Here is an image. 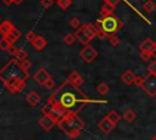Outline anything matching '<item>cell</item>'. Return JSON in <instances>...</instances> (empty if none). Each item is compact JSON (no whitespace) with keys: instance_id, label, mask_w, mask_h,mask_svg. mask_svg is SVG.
I'll return each mask as SVG.
<instances>
[{"instance_id":"36","label":"cell","mask_w":156,"mask_h":140,"mask_svg":"<svg viewBox=\"0 0 156 140\" xmlns=\"http://www.w3.org/2000/svg\"><path fill=\"white\" fill-rule=\"evenodd\" d=\"M102 1L106 2V4H108V5H111L112 7H116L121 2V0H102Z\"/></svg>"},{"instance_id":"7","label":"cell","mask_w":156,"mask_h":140,"mask_svg":"<svg viewBox=\"0 0 156 140\" xmlns=\"http://www.w3.org/2000/svg\"><path fill=\"white\" fill-rule=\"evenodd\" d=\"M79 56L80 58L87 62V63H91L98 56H99V52L96 51L95 47H93L91 45H84V47L79 51Z\"/></svg>"},{"instance_id":"4","label":"cell","mask_w":156,"mask_h":140,"mask_svg":"<svg viewBox=\"0 0 156 140\" xmlns=\"http://www.w3.org/2000/svg\"><path fill=\"white\" fill-rule=\"evenodd\" d=\"M95 26L100 27L108 37L112 34H117V32L123 27V22L121 21L119 17L111 15L106 17H101L95 21Z\"/></svg>"},{"instance_id":"22","label":"cell","mask_w":156,"mask_h":140,"mask_svg":"<svg viewBox=\"0 0 156 140\" xmlns=\"http://www.w3.org/2000/svg\"><path fill=\"white\" fill-rule=\"evenodd\" d=\"M96 91H98L100 95L105 96V95L108 94L110 88H108V85H107L106 83H100V84H98V86H96Z\"/></svg>"},{"instance_id":"19","label":"cell","mask_w":156,"mask_h":140,"mask_svg":"<svg viewBox=\"0 0 156 140\" xmlns=\"http://www.w3.org/2000/svg\"><path fill=\"white\" fill-rule=\"evenodd\" d=\"M135 118H136V114H135V112H134L133 110L127 108V110L124 111V113H123V119H124L127 123H132Z\"/></svg>"},{"instance_id":"25","label":"cell","mask_w":156,"mask_h":140,"mask_svg":"<svg viewBox=\"0 0 156 140\" xmlns=\"http://www.w3.org/2000/svg\"><path fill=\"white\" fill-rule=\"evenodd\" d=\"M76 40H77V38H76L74 33H73V34H72V33H68V34H66V35L63 37V43L67 44V45H73Z\"/></svg>"},{"instance_id":"11","label":"cell","mask_w":156,"mask_h":140,"mask_svg":"<svg viewBox=\"0 0 156 140\" xmlns=\"http://www.w3.org/2000/svg\"><path fill=\"white\" fill-rule=\"evenodd\" d=\"M41 112H43V114H45V116H49V117H51L52 119H55L56 122H58L60 119H61V114L56 111V110H54L51 106H49L48 103H45L43 107H41Z\"/></svg>"},{"instance_id":"6","label":"cell","mask_w":156,"mask_h":140,"mask_svg":"<svg viewBox=\"0 0 156 140\" xmlns=\"http://www.w3.org/2000/svg\"><path fill=\"white\" fill-rule=\"evenodd\" d=\"M134 85L140 86L150 97L156 96V74L147 73L145 77H136Z\"/></svg>"},{"instance_id":"29","label":"cell","mask_w":156,"mask_h":140,"mask_svg":"<svg viewBox=\"0 0 156 140\" xmlns=\"http://www.w3.org/2000/svg\"><path fill=\"white\" fill-rule=\"evenodd\" d=\"M69 24H71V27L74 28V29H78V28L82 26V24H80V19H79L78 17H72L71 21H69Z\"/></svg>"},{"instance_id":"10","label":"cell","mask_w":156,"mask_h":140,"mask_svg":"<svg viewBox=\"0 0 156 140\" xmlns=\"http://www.w3.org/2000/svg\"><path fill=\"white\" fill-rule=\"evenodd\" d=\"M55 124H57V122H56L55 119H52L51 117L45 116V114H43V117L39 119V125H40L41 129L45 130V131H50V130L54 128Z\"/></svg>"},{"instance_id":"15","label":"cell","mask_w":156,"mask_h":140,"mask_svg":"<svg viewBox=\"0 0 156 140\" xmlns=\"http://www.w3.org/2000/svg\"><path fill=\"white\" fill-rule=\"evenodd\" d=\"M135 79H136V75H135V74L133 73V71H130V69L126 71V72L121 75V80H122L124 84H127V85L134 84V83H135Z\"/></svg>"},{"instance_id":"38","label":"cell","mask_w":156,"mask_h":140,"mask_svg":"<svg viewBox=\"0 0 156 140\" xmlns=\"http://www.w3.org/2000/svg\"><path fill=\"white\" fill-rule=\"evenodd\" d=\"M150 54H151V57H152V58H156V45H155V47L150 51Z\"/></svg>"},{"instance_id":"26","label":"cell","mask_w":156,"mask_h":140,"mask_svg":"<svg viewBox=\"0 0 156 140\" xmlns=\"http://www.w3.org/2000/svg\"><path fill=\"white\" fill-rule=\"evenodd\" d=\"M106 116H107V117H108V118H110V119H111V121H112L115 124H117V123L119 122V119H121L119 114H118V113H117L115 110H111V111H110V112H108Z\"/></svg>"},{"instance_id":"20","label":"cell","mask_w":156,"mask_h":140,"mask_svg":"<svg viewBox=\"0 0 156 140\" xmlns=\"http://www.w3.org/2000/svg\"><path fill=\"white\" fill-rule=\"evenodd\" d=\"M143 10L145 12H147V13H151V12H154L156 10V4L152 0H146L144 2V5H143Z\"/></svg>"},{"instance_id":"28","label":"cell","mask_w":156,"mask_h":140,"mask_svg":"<svg viewBox=\"0 0 156 140\" xmlns=\"http://www.w3.org/2000/svg\"><path fill=\"white\" fill-rule=\"evenodd\" d=\"M107 40H108V43H110L112 46H118V44H119V38H118L117 34H112V35H110Z\"/></svg>"},{"instance_id":"32","label":"cell","mask_w":156,"mask_h":140,"mask_svg":"<svg viewBox=\"0 0 156 140\" xmlns=\"http://www.w3.org/2000/svg\"><path fill=\"white\" fill-rule=\"evenodd\" d=\"M147 72L150 74H156V61H152L147 65Z\"/></svg>"},{"instance_id":"18","label":"cell","mask_w":156,"mask_h":140,"mask_svg":"<svg viewBox=\"0 0 156 140\" xmlns=\"http://www.w3.org/2000/svg\"><path fill=\"white\" fill-rule=\"evenodd\" d=\"M113 10H115V7H112L111 5H108V4L104 2V5L100 7V13H101V16H102V17L111 16V15H115V13H113Z\"/></svg>"},{"instance_id":"33","label":"cell","mask_w":156,"mask_h":140,"mask_svg":"<svg viewBox=\"0 0 156 140\" xmlns=\"http://www.w3.org/2000/svg\"><path fill=\"white\" fill-rule=\"evenodd\" d=\"M140 57L144 61H149L151 58V54H150V51H140Z\"/></svg>"},{"instance_id":"5","label":"cell","mask_w":156,"mask_h":140,"mask_svg":"<svg viewBox=\"0 0 156 140\" xmlns=\"http://www.w3.org/2000/svg\"><path fill=\"white\" fill-rule=\"evenodd\" d=\"M74 35L79 43L83 45H89V43L96 37V27L95 24H82L76 32Z\"/></svg>"},{"instance_id":"21","label":"cell","mask_w":156,"mask_h":140,"mask_svg":"<svg viewBox=\"0 0 156 140\" xmlns=\"http://www.w3.org/2000/svg\"><path fill=\"white\" fill-rule=\"evenodd\" d=\"M5 38H7L12 44L15 43V41H17L20 38H21V32H20V29H17V28H15L7 37H5Z\"/></svg>"},{"instance_id":"35","label":"cell","mask_w":156,"mask_h":140,"mask_svg":"<svg viewBox=\"0 0 156 140\" xmlns=\"http://www.w3.org/2000/svg\"><path fill=\"white\" fill-rule=\"evenodd\" d=\"M54 86H55V80H54L52 78H50V79L46 82V84H45V86H44V88H46V89H49V90H50V89H52Z\"/></svg>"},{"instance_id":"27","label":"cell","mask_w":156,"mask_h":140,"mask_svg":"<svg viewBox=\"0 0 156 140\" xmlns=\"http://www.w3.org/2000/svg\"><path fill=\"white\" fill-rule=\"evenodd\" d=\"M56 5L61 9V10H66L72 5L71 0H56Z\"/></svg>"},{"instance_id":"34","label":"cell","mask_w":156,"mask_h":140,"mask_svg":"<svg viewBox=\"0 0 156 140\" xmlns=\"http://www.w3.org/2000/svg\"><path fill=\"white\" fill-rule=\"evenodd\" d=\"M35 38H37V35L34 34V32H32V30L27 32V34H26V39H27L29 43H32V41H33Z\"/></svg>"},{"instance_id":"14","label":"cell","mask_w":156,"mask_h":140,"mask_svg":"<svg viewBox=\"0 0 156 140\" xmlns=\"http://www.w3.org/2000/svg\"><path fill=\"white\" fill-rule=\"evenodd\" d=\"M40 100H41V97H40V95H39L37 91H30V93H28V94L26 95V101H27V103H28L29 106H32V107L37 106V105L40 102Z\"/></svg>"},{"instance_id":"31","label":"cell","mask_w":156,"mask_h":140,"mask_svg":"<svg viewBox=\"0 0 156 140\" xmlns=\"http://www.w3.org/2000/svg\"><path fill=\"white\" fill-rule=\"evenodd\" d=\"M54 2H55L54 0H40V5H41L44 9H46V10L50 9V7L54 5Z\"/></svg>"},{"instance_id":"12","label":"cell","mask_w":156,"mask_h":140,"mask_svg":"<svg viewBox=\"0 0 156 140\" xmlns=\"http://www.w3.org/2000/svg\"><path fill=\"white\" fill-rule=\"evenodd\" d=\"M67 79L69 80V83H72L74 86H78V88L84 83L83 77L80 75V73H79L78 71H72V72L68 74V78H67Z\"/></svg>"},{"instance_id":"23","label":"cell","mask_w":156,"mask_h":140,"mask_svg":"<svg viewBox=\"0 0 156 140\" xmlns=\"http://www.w3.org/2000/svg\"><path fill=\"white\" fill-rule=\"evenodd\" d=\"M12 45H13V44H12L7 38H5V37L1 38V40H0V49H1L2 51H7Z\"/></svg>"},{"instance_id":"37","label":"cell","mask_w":156,"mask_h":140,"mask_svg":"<svg viewBox=\"0 0 156 140\" xmlns=\"http://www.w3.org/2000/svg\"><path fill=\"white\" fill-rule=\"evenodd\" d=\"M17 51H18V47H16L15 45H12V46H11V47H10V49L6 51V52H7V54H10V55H13V56H15Z\"/></svg>"},{"instance_id":"13","label":"cell","mask_w":156,"mask_h":140,"mask_svg":"<svg viewBox=\"0 0 156 140\" xmlns=\"http://www.w3.org/2000/svg\"><path fill=\"white\" fill-rule=\"evenodd\" d=\"M16 27L12 24V22L11 21H9V19H5V21H2L1 22V24H0V33H1V35L2 37H7L13 29H15Z\"/></svg>"},{"instance_id":"30","label":"cell","mask_w":156,"mask_h":140,"mask_svg":"<svg viewBox=\"0 0 156 140\" xmlns=\"http://www.w3.org/2000/svg\"><path fill=\"white\" fill-rule=\"evenodd\" d=\"M20 62H21L22 68H23L26 72H28V73H29V69L32 68V62H30L28 58H26V60H23V61H20Z\"/></svg>"},{"instance_id":"41","label":"cell","mask_w":156,"mask_h":140,"mask_svg":"<svg viewBox=\"0 0 156 140\" xmlns=\"http://www.w3.org/2000/svg\"><path fill=\"white\" fill-rule=\"evenodd\" d=\"M150 140H156V136H154V138H151Z\"/></svg>"},{"instance_id":"3","label":"cell","mask_w":156,"mask_h":140,"mask_svg":"<svg viewBox=\"0 0 156 140\" xmlns=\"http://www.w3.org/2000/svg\"><path fill=\"white\" fill-rule=\"evenodd\" d=\"M58 128L71 139H77L82 130L84 129V121L78 116V113H66L57 122Z\"/></svg>"},{"instance_id":"2","label":"cell","mask_w":156,"mask_h":140,"mask_svg":"<svg viewBox=\"0 0 156 140\" xmlns=\"http://www.w3.org/2000/svg\"><path fill=\"white\" fill-rule=\"evenodd\" d=\"M29 73L26 72L17 58H10L0 69V80L10 94H18L26 88Z\"/></svg>"},{"instance_id":"17","label":"cell","mask_w":156,"mask_h":140,"mask_svg":"<svg viewBox=\"0 0 156 140\" xmlns=\"http://www.w3.org/2000/svg\"><path fill=\"white\" fill-rule=\"evenodd\" d=\"M155 45H156V43L151 38H146L145 40L141 41V44L139 45V49H140V51H151L155 47Z\"/></svg>"},{"instance_id":"39","label":"cell","mask_w":156,"mask_h":140,"mask_svg":"<svg viewBox=\"0 0 156 140\" xmlns=\"http://www.w3.org/2000/svg\"><path fill=\"white\" fill-rule=\"evenodd\" d=\"M1 1H2L5 5H7V6L11 5V4H13V0H1Z\"/></svg>"},{"instance_id":"9","label":"cell","mask_w":156,"mask_h":140,"mask_svg":"<svg viewBox=\"0 0 156 140\" xmlns=\"http://www.w3.org/2000/svg\"><path fill=\"white\" fill-rule=\"evenodd\" d=\"M98 127H99V129H100L104 134H110V133L115 129L116 124H115L107 116H105L102 119H100V122L98 123Z\"/></svg>"},{"instance_id":"24","label":"cell","mask_w":156,"mask_h":140,"mask_svg":"<svg viewBox=\"0 0 156 140\" xmlns=\"http://www.w3.org/2000/svg\"><path fill=\"white\" fill-rule=\"evenodd\" d=\"M27 56H28V52L26 51V49H23V47H18V51L16 52L15 58H17L18 61H23V60L27 58Z\"/></svg>"},{"instance_id":"40","label":"cell","mask_w":156,"mask_h":140,"mask_svg":"<svg viewBox=\"0 0 156 140\" xmlns=\"http://www.w3.org/2000/svg\"><path fill=\"white\" fill-rule=\"evenodd\" d=\"M23 2V0H13V4L15 5H21Z\"/></svg>"},{"instance_id":"8","label":"cell","mask_w":156,"mask_h":140,"mask_svg":"<svg viewBox=\"0 0 156 140\" xmlns=\"http://www.w3.org/2000/svg\"><path fill=\"white\" fill-rule=\"evenodd\" d=\"M50 78H52L51 74H50L49 71H46V68H44V67H40V68L34 73V75H33V79L35 80V83L39 84V85H41V86H45L46 82H48Z\"/></svg>"},{"instance_id":"1","label":"cell","mask_w":156,"mask_h":140,"mask_svg":"<svg viewBox=\"0 0 156 140\" xmlns=\"http://www.w3.org/2000/svg\"><path fill=\"white\" fill-rule=\"evenodd\" d=\"M106 100L89 99L78 86L69 83L68 79L63 80L56 90L48 97L46 103L56 110L61 116L66 113H78L88 103H106Z\"/></svg>"},{"instance_id":"16","label":"cell","mask_w":156,"mask_h":140,"mask_svg":"<svg viewBox=\"0 0 156 140\" xmlns=\"http://www.w3.org/2000/svg\"><path fill=\"white\" fill-rule=\"evenodd\" d=\"M30 44L33 45V47H34L35 50L40 51V50H43V49L46 46L48 41H46V39H45L44 37H41V35H37V38H35Z\"/></svg>"}]
</instances>
